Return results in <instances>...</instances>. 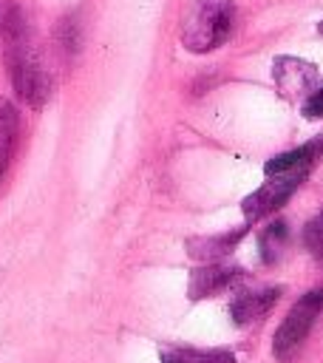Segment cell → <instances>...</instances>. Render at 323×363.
<instances>
[{
  "mask_svg": "<svg viewBox=\"0 0 323 363\" xmlns=\"http://www.w3.org/2000/svg\"><path fill=\"white\" fill-rule=\"evenodd\" d=\"M6 54H8V65H11V82L17 96L28 105V108H42L51 96V77L48 71L40 65L31 40H28V28L23 14L14 9L6 20Z\"/></svg>",
  "mask_w": 323,
  "mask_h": 363,
  "instance_id": "obj_1",
  "label": "cell"
},
{
  "mask_svg": "<svg viewBox=\"0 0 323 363\" xmlns=\"http://www.w3.org/2000/svg\"><path fill=\"white\" fill-rule=\"evenodd\" d=\"M235 26L232 0H193L181 23V45L193 54L215 51L227 43Z\"/></svg>",
  "mask_w": 323,
  "mask_h": 363,
  "instance_id": "obj_2",
  "label": "cell"
},
{
  "mask_svg": "<svg viewBox=\"0 0 323 363\" xmlns=\"http://www.w3.org/2000/svg\"><path fill=\"white\" fill-rule=\"evenodd\" d=\"M320 312H323V289H309L292 303V309L286 312V318L280 320L272 337V354L278 363H292L298 357Z\"/></svg>",
  "mask_w": 323,
  "mask_h": 363,
  "instance_id": "obj_3",
  "label": "cell"
},
{
  "mask_svg": "<svg viewBox=\"0 0 323 363\" xmlns=\"http://www.w3.org/2000/svg\"><path fill=\"white\" fill-rule=\"evenodd\" d=\"M309 173H312V170H306V167H292V170L266 176V182H264L258 190H252V193L241 201V210H244L246 224L252 227V224H258L261 218L278 213V210L292 199V193L306 182Z\"/></svg>",
  "mask_w": 323,
  "mask_h": 363,
  "instance_id": "obj_4",
  "label": "cell"
},
{
  "mask_svg": "<svg viewBox=\"0 0 323 363\" xmlns=\"http://www.w3.org/2000/svg\"><path fill=\"white\" fill-rule=\"evenodd\" d=\"M272 79H275L278 94L283 99L295 102V99H306L317 88L320 71H317L314 62H306L300 57L280 54V57L272 60Z\"/></svg>",
  "mask_w": 323,
  "mask_h": 363,
  "instance_id": "obj_5",
  "label": "cell"
},
{
  "mask_svg": "<svg viewBox=\"0 0 323 363\" xmlns=\"http://www.w3.org/2000/svg\"><path fill=\"white\" fill-rule=\"evenodd\" d=\"M246 278L244 267L238 264H227V261H210V264H201L190 272V284H187V298L190 301H204V298H212L235 284H241Z\"/></svg>",
  "mask_w": 323,
  "mask_h": 363,
  "instance_id": "obj_6",
  "label": "cell"
},
{
  "mask_svg": "<svg viewBox=\"0 0 323 363\" xmlns=\"http://www.w3.org/2000/svg\"><path fill=\"white\" fill-rule=\"evenodd\" d=\"M280 298V286H249L241 289L232 301H230V318L235 326H249L255 320H261Z\"/></svg>",
  "mask_w": 323,
  "mask_h": 363,
  "instance_id": "obj_7",
  "label": "cell"
},
{
  "mask_svg": "<svg viewBox=\"0 0 323 363\" xmlns=\"http://www.w3.org/2000/svg\"><path fill=\"white\" fill-rule=\"evenodd\" d=\"M249 233V224L244 227H235V230H227V233H215V235H196V238H187V255L201 261V264H210V261H224L238 244L241 238Z\"/></svg>",
  "mask_w": 323,
  "mask_h": 363,
  "instance_id": "obj_8",
  "label": "cell"
},
{
  "mask_svg": "<svg viewBox=\"0 0 323 363\" xmlns=\"http://www.w3.org/2000/svg\"><path fill=\"white\" fill-rule=\"evenodd\" d=\"M320 162H323V133L314 136V139H309V142H303L295 150H286V153L272 156L264 164V176H275V173H283V170H292V167L314 170Z\"/></svg>",
  "mask_w": 323,
  "mask_h": 363,
  "instance_id": "obj_9",
  "label": "cell"
},
{
  "mask_svg": "<svg viewBox=\"0 0 323 363\" xmlns=\"http://www.w3.org/2000/svg\"><path fill=\"white\" fill-rule=\"evenodd\" d=\"M286 250H289V227H286V221L275 218L258 233V255L264 264L272 267L286 255Z\"/></svg>",
  "mask_w": 323,
  "mask_h": 363,
  "instance_id": "obj_10",
  "label": "cell"
},
{
  "mask_svg": "<svg viewBox=\"0 0 323 363\" xmlns=\"http://www.w3.org/2000/svg\"><path fill=\"white\" fill-rule=\"evenodd\" d=\"M162 363H235L232 349H193V346H173L162 349Z\"/></svg>",
  "mask_w": 323,
  "mask_h": 363,
  "instance_id": "obj_11",
  "label": "cell"
},
{
  "mask_svg": "<svg viewBox=\"0 0 323 363\" xmlns=\"http://www.w3.org/2000/svg\"><path fill=\"white\" fill-rule=\"evenodd\" d=\"M14 133H17V113H14V108L8 102L0 99V170L6 167V159H8V150H11Z\"/></svg>",
  "mask_w": 323,
  "mask_h": 363,
  "instance_id": "obj_12",
  "label": "cell"
},
{
  "mask_svg": "<svg viewBox=\"0 0 323 363\" xmlns=\"http://www.w3.org/2000/svg\"><path fill=\"white\" fill-rule=\"evenodd\" d=\"M303 244H306V250L312 252V258H317V261L323 264V210L306 224V230H303Z\"/></svg>",
  "mask_w": 323,
  "mask_h": 363,
  "instance_id": "obj_13",
  "label": "cell"
},
{
  "mask_svg": "<svg viewBox=\"0 0 323 363\" xmlns=\"http://www.w3.org/2000/svg\"><path fill=\"white\" fill-rule=\"evenodd\" d=\"M300 111H303L306 119H323V85H317V88L303 99Z\"/></svg>",
  "mask_w": 323,
  "mask_h": 363,
  "instance_id": "obj_14",
  "label": "cell"
},
{
  "mask_svg": "<svg viewBox=\"0 0 323 363\" xmlns=\"http://www.w3.org/2000/svg\"><path fill=\"white\" fill-rule=\"evenodd\" d=\"M317 31H320V34H323V20H320V23H317Z\"/></svg>",
  "mask_w": 323,
  "mask_h": 363,
  "instance_id": "obj_15",
  "label": "cell"
}]
</instances>
